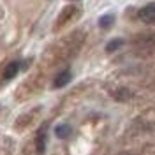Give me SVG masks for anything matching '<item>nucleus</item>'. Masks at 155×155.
<instances>
[{
	"instance_id": "obj_2",
	"label": "nucleus",
	"mask_w": 155,
	"mask_h": 155,
	"mask_svg": "<svg viewBox=\"0 0 155 155\" xmlns=\"http://www.w3.org/2000/svg\"><path fill=\"white\" fill-rule=\"evenodd\" d=\"M72 79V74H71V71H62L60 74H58L57 78H55V83H53V87L55 88H62V87H65L69 81Z\"/></svg>"
},
{
	"instance_id": "obj_7",
	"label": "nucleus",
	"mask_w": 155,
	"mask_h": 155,
	"mask_svg": "<svg viewBox=\"0 0 155 155\" xmlns=\"http://www.w3.org/2000/svg\"><path fill=\"white\" fill-rule=\"evenodd\" d=\"M122 44H124V41H122V39H115V41H111V42L106 46V51H107V53H111V51H115L116 48H120Z\"/></svg>"
},
{
	"instance_id": "obj_6",
	"label": "nucleus",
	"mask_w": 155,
	"mask_h": 155,
	"mask_svg": "<svg viewBox=\"0 0 155 155\" xmlns=\"http://www.w3.org/2000/svg\"><path fill=\"white\" fill-rule=\"evenodd\" d=\"M57 136L58 137H69V134H71V127L67 125V124H62V125L57 127Z\"/></svg>"
},
{
	"instance_id": "obj_8",
	"label": "nucleus",
	"mask_w": 155,
	"mask_h": 155,
	"mask_svg": "<svg viewBox=\"0 0 155 155\" xmlns=\"http://www.w3.org/2000/svg\"><path fill=\"white\" fill-rule=\"evenodd\" d=\"M122 155H127V153H122Z\"/></svg>"
},
{
	"instance_id": "obj_4",
	"label": "nucleus",
	"mask_w": 155,
	"mask_h": 155,
	"mask_svg": "<svg viewBox=\"0 0 155 155\" xmlns=\"http://www.w3.org/2000/svg\"><path fill=\"white\" fill-rule=\"evenodd\" d=\"M44 148H46V129L42 127V129H39V132H37V152L42 153Z\"/></svg>"
},
{
	"instance_id": "obj_1",
	"label": "nucleus",
	"mask_w": 155,
	"mask_h": 155,
	"mask_svg": "<svg viewBox=\"0 0 155 155\" xmlns=\"http://www.w3.org/2000/svg\"><path fill=\"white\" fill-rule=\"evenodd\" d=\"M139 19L145 21V23H155V2L145 5L139 11Z\"/></svg>"
},
{
	"instance_id": "obj_3",
	"label": "nucleus",
	"mask_w": 155,
	"mask_h": 155,
	"mask_svg": "<svg viewBox=\"0 0 155 155\" xmlns=\"http://www.w3.org/2000/svg\"><path fill=\"white\" fill-rule=\"evenodd\" d=\"M19 67H21V64H19V62H11L9 65L4 69V79H12V78L18 74Z\"/></svg>"
},
{
	"instance_id": "obj_5",
	"label": "nucleus",
	"mask_w": 155,
	"mask_h": 155,
	"mask_svg": "<svg viewBox=\"0 0 155 155\" xmlns=\"http://www.w3.org/2000/svg\"><path fill=\"white\" fill-rule=\"evenodd\" d=\"M113 21H115V14H104L102 18L99 19V25H101L102 28H109V27L113 25Z\"/></svg>"
}]
</instances>
